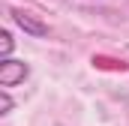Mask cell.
<instances>
[{
    "label": "cell",
    "mask_w": 129,
    "mask_h": 126,
    "mask_svg": "<svg viewBox=\"0 0 129 126\" xmlns=\"http://www.w3.org/2000/svg\"><path fill=\"white\" fill-rule=\"evenodd\" d=\"M30 75V66L24 60H3L0 63V87L6 90V87H15V84H21L24 78Z\"/></svg>",
    "instance_id": "1"
},
{
    "label": "cell",
    "mask_w": 129,
    "mask_h": 126,
    "mask_svg": "<svg viewBox=\"0 0 129 126\" xmlns=\"http://www.w3.org/2000/svg\"><path fill=\"white\" fill-rule=\"evenodd\" d=\"M12 18H15V24H18L21 30H24V33H30V36H48V24H45V21H39L33 12L12 9Z\"/></svg>",
    "instance_id": "2"
},
{
    "label": "cell",
    "mask_w": 129,
    "mask_h": 126,
    "mask_svg": "<svg viewBox=\"0 0 129 126\" xmlns=\"http://www.w3.org/2000/svg\"><path fill=\"white\" fill-rule=\"evenodd\" d=\"M9 51H12V33L3 30L0 33V54H3V60H9Z\"/></svg>",
    "instance_id": "3"
},
{
    "label": "cell",
    "mask_w": 129,
    "mask_h": 126,
    "mask_svg": "<svg viewBox=\"0 0 129 126\" xmlns=\"http://www.w3.org/2000/svg\"><path fill=\"white\" fill-rule=\"evenodd\" d=\"M96 66H105V69H120V72H123V69H126V63H117V60H108V57H96Z\"/></svg>",
    "instance_id": "4"
},
{
    "label": "cell",
    "mask_w": 129,
    "mask_h": 126,
    "mask_svg": "<svg viewBox=\"0 0 129 126\" xmlns=\"http://www.w3.org/2000/svg\"><path fill=\"white\" fill-rule=\"evenodd\" d=\"M9 111H12V99H9L6 90H3V93H0V114H9Z\"/></svg>",
    "instance_id": "5"
}]
</instances>
